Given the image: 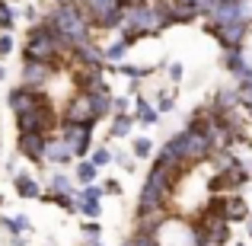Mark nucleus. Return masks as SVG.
Masks as SVG:
<instances>
[{"instance_id": "1", "label": "nucleus", "mask_w": 252, "mask_h": 246, "mask_svg": "<svg viewBox=\"0 0 252 246\" xmlns=\"http://www.w3.org/2000/svg\"><path fill=\"white\" fill-rule=\"evenodd\" d=\"M45 23L51 26V29L61 35L64 48H67V55L77 48V45L90 42L93 38V26L90 19H86L83 6L74 3V0H61V3H51V10H45Z\"/></svg>"}, {"instance_id": "2", "label": "nucleus", "mask_w": 252, "mask_h": 246, "mask_svg": "<svg viewBox=\"0 0 252 246\" xmlns=\"http://www.w3.org/2000/svg\"><path fill=\"white\" fill-rule=\"evenodd\" d=\"M182 176H185V170H176V166L154 160L147 170V179L141 185V195H137V214L141 211H154V208H169V198L176 192V185L182 182Z\"/></svg>"}, {"instance_id": "3", "label": "nucleus", "mask_w": 252, "mask_h": 246, "mask_svg": "<svg viewBox=\"0 0 252 246\" xmlns=\"http://www.w3.org/2000/svg\"><path fill=\"white\" fill-rule=\"evenodd\" d=\"M16 118V131L19 135H55V128L61 125V115H58L55 103L48 96H42L29 112L23 115H13Z\"/></svg>"}, {"instance_id": "4", "label": "nucleus", "mask_w": 252, "mask_h": 246, "mask_svg": "<svg viewBox=\"0 0 252 246\" xmlns=\"http://www.w3.org/2000/svg\"><path fill=\"white\" fill-rule=\"evenodd\" d=\"M201 29L208 32V35H214L220 48H243V45L249 42V35H252V26L243 23V19L227 23V26H211V23H204V19H201Z\"/></svg>"}, {"instance_id": "5", "label": "nucleus", "mask_w": 252, "mask_h": 246, "mask_svg": "<svg viewBox=\"0 0 252 246\" xmlns=\"http://www.w3.org/2000/svg\"><path fill=\"white\" fill-rule=\"evenodd\" d=\"M93 131H96V125H77V122H61V125H58V135L70 144V150H74L77 160L90 157V150H93Z\"/></svg>"}, {"instance_id": "6", "label": "nucleus", "mask_w": 252, "mask_h": 246, "mask_svg": "<svg viewBox=\"0 0 252 246\" xmlns=\"http://www.w3.org/2000/svg\"><path fill=\"white\" fill-rule=\"evenodd\" d=\"M61 122H77V125H99L96 115H93V103H90V93L77 90L74 96L64 103L61 109Z\"/></svg>"}, {"instance_id": "7", "label": "nucleus", "mask_w": 252, "mask_h": 246, "mask_svg": "<svg viewBox=\"0 0 252 246\" xmlns=\"http://www.w3.org/2000/svg\"><path fill=\"white\" fill-rule=\"evenodd\" d=\"M55 77V68L42 61H23V70H19V83L29 86V90H45Z\"/></svg>"}, {"instance_id": "8", "label": "nucleus", "mask_w": 252, "mask_h": 246, "mask_svg": "<svg viewBox=\"0 0 252 246\" xmlns=\"http://www.w3.org/2000/svg\"><path fill=\"white\" fill-rule=\"evenodd\" d=\"M74 86H77L80 93L109 90V80H105V68H86V64H77V68H74Z\"/></svg>"}, {"instance_id": "9", "label": "nucleus", "mask_w": 252, "mask_h": 246, "mask_svg": "<svg viewBox=\"0 0 252 246\" xmlns=\"http://www.w3.org/2000/svg\"><path fill=\"white\" fill-rule=\"evenodd\" d=\"M45 144H48V135H16V154L23 160L45 166Z\"/></svg>"}, {"instance_id": "10", "label": "nucleus", "mask_w": 252, "mask_h": 246, "mask_svg": "<svg viewBox=\"0 0 252 246\" xmlns=\"http://www.w3.org/2000/svg\"><path fill=\"white\" fill-rule=\"evenodd\" d=\"M42 96H45V90H29V86L19 83V86H13V90L6 93V109H10L13 115H23V112H29Z\"/></svg>"}, {"instance_id": "11", "label": "nucleus", "mask_w": 252, "mask_h": 246, "mask_svg": "<svg viewBox=\"0 0 252 246\" xmlns=\"http://www.w3.org/2000/svg\"><path fill=\"white\" fill-rule=\"evenodd\" d=\"M70 61L86 64V68H105V45H99L96 38H90V42L77 45V48L70 51Z\"/></svg>"}, {"instance_id": "12", "label": "nucleus", "mask_w": 252, "mask_h": 246, "mask_svg": "<svg viewBox=\"0 0 252 246\" xmlns=\"http://www.w3.org/2000/svg\"><path fill=\"white\" fill-rule=\"evenodd\" d=\"M77 157H74V150H70V144L64 141L61 135H48V144H45V163H51V166H67V163H74Z\"/></svg>"}, {"instance_id": "13", "label": "nucleus", "mask_w": 252, "mask_h": 246, "mask_svg": "<svg viewBox=\"0 0 252 246\" xmlns=\"http://www.w3.org/2000/svg\"><path fill=\"white\" fill-rule=\"evenodd\" d=\"M220 68L227 70L230 77H246L252 74V64H249V58H246V51L243 48H223V55H220Z\"/></svg>"}, {"instance_id": "14", "label": "nucleus", "mask_w": 252, "mask_h": 246, "mask_svg": "<svg viewBox=\"0 0 252 246\" xmlns=\"http://www.w3.org/2000/svg\"><path fill=\"white\" fill-rule=\"evenodd\" d=\"M240 19V0H217V6L211 10V16H204V23L211 26H227Z\"/></svg>"}, {"instance_id": "15", "label": "nucleus", "mask_w": 252, "mask_h": 246, "mask_svg": "<svg viewBox=\"0 0 252 246\" xmlns=\"http://www.w3.org/2000/svg\"><path fill=\"white\" fill-rule=\"evenodd\" d=\"M134 118H137V125L150 128V125L160 122V109H157V103H150L144 93H137L134 96Z\"/></svg>"}, {"instance_id": "16", "label": "nucleus", "mask_w": 252, "mask_h": 246, "mask_svg": "<svg viewBox=\"0 0 252 246\" xmlns=\"http://www.w3.org/2000/svg\"><path fill=\"white\" fill-rule=\"evenodd\" d=\"M13 192H16L19 198H42L45 189L32 173H16V176H13Z\"/></svg>"}, {"instance_id": "17", "label": "nucleus", "mask_w": 252, "mask_h": 246, "mask_svg": "<svg viewBox=\"0 0 252 246\" xmlns=\"http://www.w3.org/2000/svg\"><path fill=\"white\" fill-rule=\"evenodd\" d=\"M246 224L249 221V205L240 192H227V224Z\"/></svg>"}, {"instance_id": "18", "label": "nucleus", "mask_w": 252, "mask_h": 246, "mask_svg": "<svg viewBox=\"0 0 252 246\" xmlns=\"http://www.w3.org/2000/svg\"><path fill=\"white\" fill-rule=\"evenodd\" d=\"M112 86L109 90H96L90 93V103H93V115H96V122H102V118H112Z\"/></svg>"}, {"instance_id": "19", "label": "nucleus", "mask_w": 252, "mask_h": 246, "mask_svg": "<svg viewBox=\"0 0 252 246\" xmlns=\"http://www.w3.org/2000/svg\"><path fill=\"white\" fill-rule=\"evenodd\" d=\"M198 10L191 3H179V0H172V6H169V23L172 26H191V23H198Z\"/></svg>"}, {"instance_id": "20", "label": "nucleus", "mask_w": 252, "mask_h": 246, "mask_svg": "<svg viewBox=\"0 0 252 246\" xmlns=\"http://www.w3.org/2000/svg\"><path fill=\"white\" fill-rule=\"evenodd\" d=\"M134 125H137L134 112H125V115H112V122H109V138L122 141V138H128L131 131H134Z\"/></svg>"}, {"instance_id": "21", "label": "nucleus", "mask_w": 252, "mask_h": 246, "mask_svg": "<svg viewBox=\"0 0 252 246\" xmlns=\"http://www.w3.org/2000/svg\"><path fill=\"white\" fill-rule=\"evenodd\" d=\"M96 176H99V166L90 160V157H83V160H77L74 166V179L80 185H90V182H96Z\"/></svg>"}, {"instance_id": "22", "label": "nucleus", "mask_w": 252, "mask_h": 246, "mask_svg": "<svg viewBox=\"0 0 252 246\" xmlns=\"http://www.w3.org/2000/svg\"><path fill=\"white\" fill-rule=\"evenodd\" d=\"M128 51H131V45L125 42V38H115L112 45H105V64H122V61H128Z\"/></svg>"}, {"instance_id": "23", "label": "nucleus", "mask_w": 252, "mask_h": 246, "mask_svg": "<svg viewBox=\"0 0 252 246\" xmlns=\"http://www.w3.org/2000/svg\"><path fill=\"white\" fill-rule=\"evenodd\" d=\"M19 19V6H13V0H0V32H13Z\"/></svg>"}, {"instance_id": "24", "label": "nucleus", "mask_w": 252, "mask_h": 246, "mask_svg": "<svg viewBox=\"0 0 252 246\" xmlns=\"http://www.w3.org/2000/svg\"><path fill=\"white\" fill-rule=\"evenodd\" d=\"M122 246H160V237L150 230H134L128 240H122Z\"/></svg>"}, {"instance_id": "25", "label": "nucleus", "mask_w": 252, "mask_h": 246, "mask_svg": "<svg viewBox=\"0 0 252 246\" xmlns=\"http://www.w3.org/2000/svg\"><path fill=\"white\" fill-rule=\"evenodd\" d=\"M131 154H134L137 160H150V157H154V141L144 138V135H137L134 141H131Z\"/></svg>"}, {"instance_id": "26", "label": "nucleus", "mask_w": 252, "mask_h": 246, "mask_svg": "<svg viewBox=\"0 0 252 246\" xmlns=\"http://www.w3.org/2000/svg\"><path fill=\"white\" fill-rule=\"evenodd\" d=\"M48 192H74L77 195V189H74V182H70L67 173H51L48 176Z\"/></svg>"}, {"instance_id": "27", "label": "nucleus", "mask_w": 252, "mask_h": 246, "mask_svg": "<svg viewBox=\"0 0 252 246\" xmlns=\"http://www.w3.org/2000/svg\"><path fill=\"white\" fill-rule=\"evenodd\" d=\"M157 109H160V115L176 112V86H172V90H160V93H157Z\"/></svg>"}, {"instance_id": "28", "label": "nucleus", "mask_w": 252, "mask_h": 246, "mask_svg": "<svg viewBox=\"0 0 252 246\" xmlns=\"http://www.w3.org/2000/svg\"><path fill=\"white\" fill-rule=\"evenodd\" d=\"M90 160L102 170V166H109V163H115V154H112V147L109 144H99V147H93L90 150Z\"/></svg>"}, {"instance_id": "29", "label": "nucleus", "mask_w": 252, "mask_h": 246, "mask_svg": "<svg viewBox=\"0 0 252 246\" xmlns=\"http://www.w3.org/2000/svg\"><path fill=\"white\" fill-rule=\"evenodd\" d=\"M102 182H90L83 189H77V202H102Z\"/></svg>"}, {"instance_id": "30", "label": "nucleus", "mask_w": 252, "mask_h": 246, "mask_svg": "<svg viewBox=\"0 0 252 246\" xmlns=\"http://www.w3.org/2000/svg\"><path fill=\"white\" fill-rule=\"evenodd\" d=\"M77 214H83L86 221H99V214H102V202H77Z\"/></svg>"}, {"instance_id": "31", "label": "nucleus", "mask_w": 252, "mask_h": 246, "mask_svg": "<svg viewBox=\"0 0 252 246\" xmlns=\"http://www.w3.org/2000/svg\"><path fill=\"white\" fill-rule=\"evenodd\" d=\"M19 16H23V19H26V23H29V26H32V23H42V16H45V13H42V10H38V3H26V6H23V10H19Z\"/></svg>"}, {"instance_id": "32", "label": "nucleus", "mask_w": 252, "mask_h": 246, "mask_svg": "<svg viewBox=\"0 0 252 246\" xmlns=\"http://www.w3.org/2000/svg\"><path fill=\"white\" fill-rule=\"evenodd\" d=\"M131 105H134L131 96H112V115H125V112H131Z\"/></svg>"}, {"instance_id": "33", "label": "nucleus", "mask_w": 252, "mask_h": 246, "mask_svg": "<svg viewBox=\"0 0 252 246\" xmlns=\"http://www.w3.org/2000/svg\"><path fill=\"white\" fill-rule=\"evenodd\" d=\"M166 77H169V83H172V86H176V83H182V77H185L182 61H172V64H166Z\"/></svg>"}, {"instance_id": "34", "label": "nucleus", "mask_w": 252, "mask_h": 246, "mask_svg": "<svg viewBox=\"0 0 252 246\" xmlns=\"http://www.w3.org/2000/svg\"><path fill=\"white\" fill-rule=\"evenodd\" d=\"M13 48H16V42H13V35H10V32H0V61L13 55Z\"/></svg>"}, {"instance_id": "35", "label": "nucleus", "mask_w": 252, "mask_h": 246, "mask_svg": "<svg viewBox=\"0 0 252 246\" xmlns=\"http://www.w3.org/2000/svg\"><path fill=\"white\" fill-rule=\"evenodd\" d=\"M115 163L122 166L125 173H134L137 170V157L134 154H115Z\"/></svg>"}, {"instance_id": "36", "label": "nucleus", "mask_w": 252, "mask_h": 246, "mask_svg": "<svg viewBox=\"0 0 252 246\" xmlns=\"http://www.w3.org/2000/svg\"><path fill=\"white\" fill-rule=\"evenodd\" d=\"M83 237L86 240H99V237H102V224L99 221H86L83 224Z\"/></svg>"}, {"instance_id": "37", "label": "nucleus", "mask_w": 252, "mask_h": 246, "mask_svg": "<svg viewBox=\"0 0 252 246\" xmlns=\"http://www.w3.org/2000/svg\"><path fill=\"white\" fill-rule=\"evenodd\" d=\"M102 192H105V195H122L125 185L118 182V179H102Z\"/></svg>"}, {"instance_id": "38", "label": "nucleus", "mask_w": 252, "mask_h": 246, "mask_svg": "<svg viewBox=\"0 0 252 246\" xmlns=\"http://www.w3.org/2000/svg\"><path fill=\"white\" fill-rule=\"evenodd\" d=\"M10 246H29V240H26V234H19V237H10Z\"/></svg>"}, {"instance_id": "39", "label": "nucleus", "mask_w": 252, "mask_h": 246, "mask_svg": "<svg viewBox=\"0 0 252 246\" xmlns=\"http://www.w3.org/2000/svg\"><path fill=\"white\" fill-rule=\"evenodd\" d=\"M3 170L10 173V176H16V160H3Z\"/></svg>"}, {"instance_id": "40", "label": "nucleus", "mask_w": 252, "mask_h": 246, "mask_svg": "<svg viewBox=\"0 0 252 246\" xmlns=\"http://www.w3.org/2000/svg\"><path fill=\"white\" fill-rule=\"evenodd\" d=\"M134 3H144V0H118V6H134Z\"/></svg>"}, {"instance_id": "41", "label": "nucleus", "mask_w": 252, "mask_h": 246, "mask_svg": "<svg viewBox=\"0 0 252 246\" xmlns=\"http://www.w3.org/2000/svg\"><path fill=\"white\" fill-rule=\"evenodd\" d=\"M246 237L252 240V214H249V221H246Z\"/></svg>"}, {"instance_id": "42", "label": "nucleus", "mask_w": 252, "mask_h": 246, "mask_svg": "<svg viewBox=\"0 0 252 246\" xmlns=\"http://www.w3.org/2000/svg\"><path fill=\"white\" fill-rule=\"evenodd\" d=\"M86 246H105L102 240H86Z\"/></svg>"}, {"instance_id": "43", "label": "nucleus", "mask_w": 252, "mask_h": 246, "mask_svg": "<svg viewBox=\"0 0 252 246\" xmlns=\"http://www.w3.org/2000/svg\"><path fill=\"white\" fill-rule=\"evenodd\" d=\"M6 80V68H3V64H0V83H3Z\"/></svg>"}, {"instance_id": "44", "label": "nucleus", "mask_w": 252, "mask_h": 246, "mask_svg": "<svg viewBox=\"0 0 252 246\" xmlns=\"http://www.w3.org/2000/svg\"><path fill=\"white\" fill-rule=\"evenodd\" d=\"M233 246H249V243H233Z\"/></svg>"}, {"instance_id": "45", "label": "nucleus", "mask_w": 252, "mask_h": 246, "mask_svg": "<svg viewBox=\"0 0 252 246\" xmlns=\"http://www.w3.org/2000/svg\"><path fill=\"white\" fill-rule=\"evenodd\" d=\"M0 208H3V195H0Z\"/></svg>"}, {"instance_id": "46", "label": "nucleus", "mask_w": 252, "mask_h": 246, "mask_svg": "<svg viewBox=\"0 0 252 246\" xmlns=\"http://www.w3.org/2000/svg\"><path fill=\"white\" fill-rule=\"evenodd\" d=\"M48 246H51V243H48Z\"/></svg>"}]
</instances>
